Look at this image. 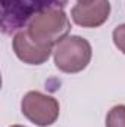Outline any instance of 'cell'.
<instances>
[{"mask_svg": "<svg viewBox=\"0 0 125 127\" xmlns=\"http://www.w3.org/2000/svg\"><path fill=\"white\" fill-rule=\"evenodd\" d=\"M68 0H0V27L3 34L21 31L34 16L52 9H63Z\"/></svg>", "mask_w": 125, "mask_h": 127, "instance_id": "6da1fadb", "label": "cell"}, {"mask_svg": "<svg viewBox=\"0 0 125 127\" xmlns=\"http://www.w3.org/2000/svg\"><path fill=\"white\" fill-rule=\"evenodd\" d=\"M25 31L30 38L41 46L55 47L71 31V22L63 9H52L34 16Z\"/></svg>", "mask_w": 125, "mask_h": 127, "instance_id": "7a4b0ae2", "label": "cell"}, {"mask_svg": "<svg viewBox=\"0 0 125 127\" xmlns=\"http://www.w3.org/2000/svg\"><path fill=\"white\" fill-rule=\"evenodd\" d=\"M91 44L80 35H68L55 46V65L62 72L75 74L87 68L91 61Z\"/></svg>", "mask_w": 125, "mask_h": 127, "instance_id": "3957f363", "label": "cell"}, {"mask_svg": "<svg viewBox=\"0 0 125 127\" xmlns=\"http://www.w3.org/2000/svg\"><path fill=\"white\" fill-rule=\"evenodd\" d=\"M22 114L35 126H52L59 117V102L40 92H28L21 102Z\"/></svg>", "mask_w": 125, "mask_h": 127, "instance_id": "277c9868", "label": "cell"}, {"mask_svg": "<svg viewBox=\"0 0 125 127\" xmlns=\"http://www.w3.org/2000/svg\"><path fill=\"white\" fill-rule=\"evenodd\" d=\"M110 15L109 0H93L88 3H77L71 10L72 21L84 28H97L107 21Z\"/></svg>", "mask_w": 125, "mask_h": 127, "instance_id": "5b68a950", "label": "cell"}, {"mask_svg": "<svg viewBox=\"0 0 125 127\" xmlns=\"http://www.w3.org/2000/svg\"><path fill=\"white\" fill-rule=\"evenodd\" d=\"M13 52L22 62L30 65H41L50 58L53 47L35 43L30 38L25 30H21L13 37Z\"/></svg>", "mask_w": 125, "mask_h": 127, "instance_id": "8992f818", "label": "cell"}, {"mask_svg": "<svg viewBox=\"0 0 125 127\" xmlns=\"http://www.w3.org/2000/svg\"><path fill=\"white\" fill-rule=\"evenodd\" d=\"M106 127H125V105H116L107 112Z\"/></svg>", "mask_w": 125, "mask_h": 127, "instance_id": "52a82bcc", "label": "cell"}, {"mask_svg": "<svg viewBox=\"0 0 125 127\" xmlns=\"http://www.w3.org/2000/svg\"><path fill=\"white\" fill-rule=\"evenodd\" d=\"M112 37H113L115 46L125 55V24L118 25V27L113 30V32H112Z\"/></svg>", "mask_w": 125, "mask_h": 127, "instance_id": "ba28073f", "label": "cell"}, {"mask_svg": "<svg viewBox=\"0 0 125 127\" xmlns=\"http://www.w3.org/2000/svg\"><path fill=\"white\" fill-rule=\"evenodd\" d=\"M88 1H93V0H78V3H88Z\"/></svg>", "mask_w": 125, "mask_h": 127, "instance_id": "9c48e42d", "label": "cell"}, {"mask_svg": "<svg viewBox=\"0 0 125 127\" xmlns=\"http://www.w3.org/2000/svg\"><path fill=\"white\" fill-rule=\"evenodd\" d=\"M10 127H24V126H10Z\"/></svg>", "mask_w": 125, "mask_h": 127, "instance_id": "30bf717a", "label": "cell"}]
</instances>
